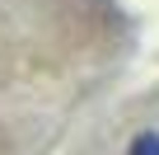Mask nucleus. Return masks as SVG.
<instances>
[{
	"instance_id": "obj_1",
	"label": "nucleus",
	"mask_w": 159,
	"mask_h": 155,
	"mask_svg": "<svg viewBox=\"0 0 159 155\" xmlns=\"http://www.w3.org/2000/svg\"><path fill=\"white\" fill-rule=\"evenodd\" d=\"M131 155H159V136H154V132H145V136L136 141V150H131Z\"/></svg>"
}]
</instances>
